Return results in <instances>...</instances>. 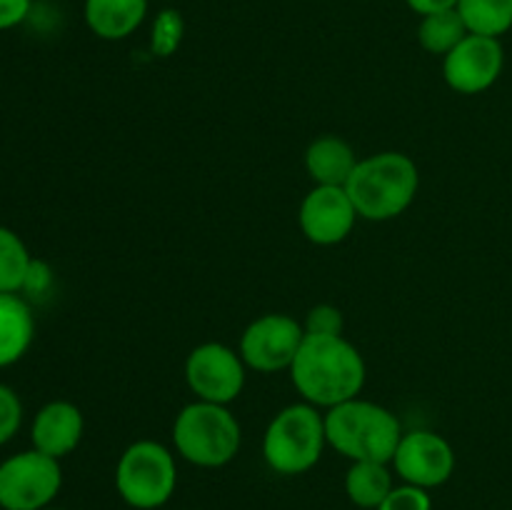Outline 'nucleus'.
Wrapping results in <instances>:
<instances>
[{
    "label": "nucleus",
    "mask_w": 512,
    "mask_h": 510,
    "mask_svg": "<svg viewBox=\"0 0 512 510\" xmlns=\"http://www.w3.org/2000/svg\"><path fill=\"white\" fill-rule=\"evenodd\" d=\"M288 373L305 403L328 410L363 393L368 365L345 335L305 333Z\"/></svg>",
    "instance_id": "f257e3e1"
},
{
    "label": "nucleus",
    "mask_w": 512,
    "mask_h": 510,
    "mask_svg": "<svg viewBox=\"0 0 512 510\" xmlns=\"http://www.w3.org/2000/svg\"><path fill=\"white\" fill-rule=\"evenodd\" d=\"M345 190L360 218L385 223L413 205L420 190V170L410 155L385 150L360 158Z\"/></svg>",
    "instance_id": "f03ea898"
},
{
    "label": "nucleus",
    "mask_w": 512,
    "mask_h": 510,
    "mask_svg": "<svg viewBox=\"0 0 512 510\" xmlns=\"http://www.w3.org/2000/svg\"><path fill=\"white\" fill-rule=\"evenodd\" d=\"M328 445L348 460H375L393 463V455L403 438L398 415L373 400H345L325 410Z\"/></svg>",
    "instance_id": "7ed1b4c3"
},
{
    "label": "nucleus",
    "mask_w": 512,
    "mask_h": 510,
    "mask_svg": "<svg viewBox=\"0 0 512 510\" xmlns=\"http://www.w3.org/2000/svg\"><path fill=\"white\" fill-rule=\"evenodd\" d=\"M173 445L185 463L198 468H223L240 453L243 430L228 405L195 400L175 418Z\"/></svg>",
    "instance_id": "20e7f679"
},
{
    "label": "nucleus",
    "mask_w": 512,
    "mask_h": 510,
    "mask_svg": "<svg viewBox=\"0 0 512 510\" xmlns=\"http://www.w3.org/2000/svg\"><path fill=\"white\" fill-rule=\"evenodd\" d=\"M325 445V415L303 400L270 420L263 435V458L278 475H303L320 463Z\"/></svg>",
    "instance_id": "39448f33"
},
{
    "label": "nucleus",
    "mask_w": 512,
    "mask_h": 510,
    "mask_svg": "<svg viewBox=\"0 0 512 510\" xmlns=\"http://www.w3.org/2000/svg\"><path fill=\"white\" fill-rule=\"evenodd\" d=\"M115 488L130 508H163L178 488V463L173 450L158 440L130 443L115 468Z\"/></svg>",
    "instance_id": "423d86ee"
},
{
    "label": "nucleus",
    "mask_w": 512,
    "mask_h": 510,
    "mask_svg": "<svg viewBox=\"0 0 512 510\" xmlns=\"http://www.w3.org/2000/svg\"><path fill=\"white\" fill-rule=\"evenodd\" d=\"M63 488L60 460L30 448L0 463V508L45 510Z\"/></svg>",
    "instance_id": "0eeeda50"
},
{
    "label": "nucleus",
    "mask_w": 512,
    "mask_h": 510,
    "mask_svg": "<svg viewBox=\"0 0 512 510\" xmlns=\"http://www.w3.org/2000/svg\"><path fill=\"white\" fill-rule=\"evenodd\" d=\"M245 360L225 343H203L185 360V383L205 403L230 405L245 388Z\"/></svg>",
    "instance_id": "6e6552de"
},
{
    "label": "nucleus",
    "mask_w": 512,
    "mask_h": 510,
    "mask_svg": "<svg viewBox=\"0 0 512 510\" xmlns=\"http://www.w3.org/2000/svg\"><path fill=\"white\" fill-rule=\"evenodd\" d=\"M303 338V323L293 315L265 313L243 330L238 353L248 368L258 373H278V370H290Z\"/></svg>",
    "instance_id": "1a4fd4ad"
},
{
    "label": "nucleus",
    "mask_w": 512,
    "mask_h": 510,
    "mask_svg": "<svg viewBox=\"0 0 512 510\" xmlns=\"http://www.w3.org/2000/svg\"><path fill=\"white\" fill-rule=\"evenodd\" d=\"M505 68L500 38L468 33L443 58V78L460 95H478L493 88Z\"/></svg>",
    "instance_id": "9d476101"
},
{
    "label": "nucleus",
    "mask_w": 512,
    "mask_h": 510,
    "mask_svg": "<svg viewBox=\"0 0 512 510\" xmlns=\"http://www.w3.org/2000/svg\"><path fill=\"white\" fill-rule=\"evenodd\" d=\"M390 465L403 483L433 490L453 478L455 450L435 430H410L400 438Z\"/></svg>",
    "instance_id": "9b49d317"
},
{
    "label": "nucleus",
    "mask_w": 512,
    "mask_h": 510,
    "mask_svg": "<svg viewBox=\"0 0 512 510\" xmlns=\"http://www.w3.org/2000/svg\"><path fill=\"white\" fill-rule=\"evenodd\" d=\"M358 210L348 190L340 185H315L303 198L298 210V223L305 238L315 245H338L353 233L358 223Z\"/></svg>",
    "instance_id": "f8f14e48"
},
{
    "label": "nucleus",
    "mask_w": 512,
    "mask_h": 510,
    "mask_svg": "<svg viewBox=\"0 0 512 510\" xmlns=\"http://www.w3.org/2000/svg\"><path fill=\"white\" fill-rule=\"evenodd\" d=\"M85 433V418L80 408L70 400H50L35 413L30 423V440L33 448L63 460L80 445Z\"/></svg>",
    "instance_id": "ddd939ff"
},
{
    "label": "nucleus",
    "mask_w": 512,
    "mask_h": 510,
    "mask_svg": "<svg viewBox=\"0 0 512 510\" xmlns=\"http://www.w3.org/2000/svg\"><path fill=\"white\" fill-rule=\"evenodd\" d=\"M150 0H85V25L100 40H125L145 23Z\"/></svg>",
    "instance_id": "4468645a"
},
{
    "label": "nucleus",
    "mask_w": 512,
    "mask_h": 510,
    "mask_svg": "<svg viewBox=\"0 0 512 510\" xmlns=\"http://www.w3.org/2000/svg\"><path fill=\"white\" fill-rule=\"evenodd\" d=\"M358 160L353 145L340 135H320L305 150V170L315 185L345 188Z\"/></svg>",
    "instance_id": "2eb2a0df"
},
{
    "label": "nucleus",
    "mask_w": 512,
    "mask_h": 510,
    "mask_svg": "<svg viewBox=\"0 0 512 510\" xmlns=\"http://www.w3.org/2000/svg\"><path fill=\"white\" fill-rule=\"evenodd\" d=\"M35 338V318L28 298L0 293V368H10L28 353Z\"/></svg>",
    "instance_id": "dca6fc26"
},
{
    "label": "nucleus",
    "mask_w": 512,
    "mask_h": 510,
    "mask_svg": "<svg viewBox=\"0 0 512 510\" xmlns=\"http://www.w3.org/2000/svg\"><path fill=\"white\" fill-rule=\"evenodd\" d=\"M388 465L390 463H375V460H355L345 473V493L350 503L363 510H378L395 488Z\"/></svg>",
    "instance_id": "f3484780"
},
{
    "label": "nucleus",
    "mask_w": 512,
    "mask_h": 510,
    "mask_svg": "<svg viewBox=\"0 0 512 510\" xmlns=\"http://www.w3.org/2000/svg\"><path fill=\"white\" fill-rule=\"evenodd\" d=\"M465 35H468V28H465L463 18H460L458 8L420 15L418 43L425 53L445 58Z\"/></svg>",
    "instance_id": "a211bd4d"
},
{
    "label": "nucleus",
    "mask_w": 512,
    "mask_h": 510,
    "mask_svg": "<svg viewBox=\"0 0 512 510\" xmlns=\"http://www.w3.org/2000/svg\"><path fill=\"white\" fill-rule=\"evenodd\" d=\"M468 33L500 38L512 28V0H458Z\"/></svg>",
    "instance_id": "6ab92c4d"
},
{
    "label": "nucleus",
    "mask_w": 512,
    "mask_h": 510,
    "mask_svg": "<svg viewBox=\"0 0 512 510\" xmlns=\"http://www.w3.org/2000/svg\"><path fill=\"white\" fill-rule=\"evenodd\" d=\"M33 255L28 245L8 225H0V293H20Z\"/></svg>",
    "instance_id": "aec40b11"
},
{
    "label": "nucleus",
    "mask_w": 512,
    "mask_h": 510,
    "mask_svg": "<svg viewBox=\"0 0 512 510\" xmlns=\"http://www.w3.org/2000/svg\"><path fill=\"white\" fill-rule=\"evenodd\" d=\"M185 38V20L175 8H165L155 15L150 28V53L155 58H170L178 53Z\"/></svg>",
    "instance_id": "412c9836"
},
{
    "label": "nucleus",
    "mask_w": 512,
    "mask_h": 510,
    "mask_svg": "<svg viewBox=\"0 0 512 510\" xmlns=\"http://www.w3.org/2000/svg\"><path fill=\"white\" fill-rule=\"evenodd\" d=\"M23 425V403L10 385L0 383V448L18 435Z\"/></svg>",
    "instance_id": "4be33fe9"
},
{
    "label": "nucleus",
    "mask_w": 512,
    "mask_h": 510,
    "mask_svg": "<svg viewBox=\"0 0 512 510\" xmlns=\"http://www.w3.org/2000/svg\"><path fill=\"white\" fill-rule=\"evenodd\" d=\"M378 510H433V498H430V490L403 483L390 490Z\"/></svg>",
    "instance_id": "5701e85b"
},
{
    "label": "nucleus",
    "mask_w": 512,
    "mask_h": 510,
    "mask_svg": "<svg viewBox=\"0 0 512 510\" xmlns=\"http://www.w3.org/2000/svg\"><path fill=\"white\" fill-rule=\"evenodd\" d=\"M303 328L308 335H343L345 320L340 308L330 303H320L308 310Z\"/></svg>",
    "instance_id": "b1692460"
},
{
    "label": "nucleus",
    "mask_w": 512,
    "mask_h": 510,
    "mask_svg": "<svg viewBox=\"0 0 512 510\" xmlns=\"http://www.w3.org/2000/svg\"><path fill=\"white\" fill-rule=\"evenodd\" d=\"M50 285H53V270H50V265L45 263V260L33 258L20 295H23V298H40V295L48 293Z\"/></svg>",
    "instance_id": "393cba45"
},
{
    "label": "nucleus",
    "mask_w": 512,
    "mask_h": 510,
    "mask_svg": "<svg viewBox=\"0 0 512 510\" xmlns=\"http://www.w3.org/2000/svg\"><path fill=\"white\" fill-rule=\"evenodd\" d=\"M30 10H33V0H0V33L23 25Z\"/></svg>",
    "instance_id": "a878e982"
},
{
    "label": "nucleus",
    "mask_w": 512,
    "mask_h": 510,
    "mask_svg": "<svg viewBox=\"0 0 512 510\" xmlns=\"http://www.w3.org/2000/svg\"><path fill=\"white\" fill-rule=\"evenodd\" d=\"M408 8L418 15H430V13H440V10H450L458 8V0H405Z\"/></svg>",
    "instance_id": "bb28decb"
},
{
    "label": "nucleus",
    "mask_w": 512,
    "mask_h": 510,
    "mask_svg": "<svg viewBox=\"0 0 512 510\" xmlns=\"http://www.w3.org/2000/svg\"><path fill=\"white\" fill-rule=\"evenodd\" d=\"M45 510H50V508H45Z\"/></svg>",
    "instance_id": "cd10ccee"
}]
</instances>
